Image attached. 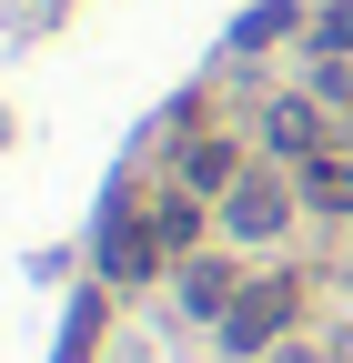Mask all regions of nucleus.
<instances>
[{
  "label": "nucleus",
  "mask_w": 353,
  "mask_h": 363,
  "mask_svg": "<svg viewBox=\"0 0 353 363\" xmlns=\"http://www.w3.org/2000/svg\"><path fill=\"white\" fill-rule=\"evenodd\" d=\"M293 313H303V283H283V272H273V283H242V303L223 313V353H232V363H252V353H273Z\"/></svg>",
  "instance_id": "obj_1"
},
{
  "label": "nucleus",
  "mask_w": 353,
  "mask_h": 363,
  "mask_svg": "<svg viewBox=\"0 0 353 363\" xmlns=\"http://www.w3.org/2000/svg\"><path fill=\"white\" fill-rule=\"evenodd\" d=\"M293 192H303V182H283V172H242L232 192H223V233H232V242H283Z\"/></svg>",
  "instance_id": "obj_2"
},
{
  "label": "nucleus",
  "mask_w": 353,
  "mask_h": 363,
  "mask_svg": "<svg viewBox=\"0 0 353 363\" xmlns=\"http://www.w3.org/2000/svg\"><path fill=\"white\" fill-rule=\"evenodd\" d=\"M101 272H111V283H152V272H162V233L131 222V212H111L101 222Z\"/></svg>",
  "instance_id": "obj_3"
},
{
  "label": "nucleus",
  "mask_w": 353,
  "mask_h": 363,
  "mask_svg": "<svg viewBox=\"0 0 353 363\" xmlns=\"http://www.w3.org/2000/svg\"><path fill=\"white\" fill-rule=\"evenodd\" d=\"M172 283H182V313H192V323H223V313L242 303V272H232L223 252H202V262H182V272H172Z\"/></svg>",
  "instance_id": "obj_4"
},
{
  "label": "nucleus",
  "mask_w": 353,
  "mask_h": 363,
  "mask_svg": "<svg viewBox=\"0 0 353 363\" xmlns=\"http://www.w3.org/2000/svg\"><path fill=\"white\" fill-rule=\"evenodd\" d=\"M232 182H242V142L192 131V142H182V192H232Z\"/></svg>",
  "instance_id": "obj_5"
},
{
  "label": "nucleus",
  "mask_w": 353,
  "mask_h": 363,
  "mask_svg": "<svg viewBox=\"0 0 353 363\" xmlns=\"http://www.w3.org/2000/svg\"><path fill=\"white\" fill-rule=\"evenodd\" d=\"M293 182H303V202H313V212H333V222H353V162H333V152H313V162H293Z\"/></svg>",
  "instance_id": "obj_6"
},
{
  "label": "nucleus",
  "mask_w": 353,
  "mask_h": 363,
  "mask_svg": "<svg viewBox=\"0 0 353 363\" xmlns=\"http://www.w3.org/2000/svg\"><path fill=\"white\" fill-rule=\"evenodd\" d=\"M273 152L313 162V152H323V111H313V101H273Z\"/></svg>",
  "instance_id": "obj_7"
},
{
  "label": "nucleus",
  "mask_w": 353,
  "mask_h": 363,
  "mask_svg": "<svg viewBox=\"0 0 353 363\" xmlns=\"http://www.w3.org/2000/svg\"><path fill=\"white\" fill-rule=\"evenodd\" d=\"M152 233H162V252H192V242H202V192H172V202L152 212Z\"/></svg>",
  "instance_id": "obj_8"
},
{
  "label": "nucleus",
  "mask_w": 353,
  "mask_h": 363,
  "mask_svg": "<svg viewBox=\"0 0 353 363\" xmlns=\"http://www.w3.org/2000/svg\"><path fill=\"white\" fill-rule=\"evenodd\" d=\"M313 51L323 61H353V0H323V11H313Z\"/></svg>",
  "instance_id": "obj_9"
},
{
  "label": "nucleus",
  "mask_w": 353,
  "mask_h": 363,
  "mask_svg": "<svg viewBox=\"0 0 353 363\" xmlns=\"http://www.w3.org/2000/svg\"><path fill=\"white\" fill-rule=\"evenodd\" d=\"M293 21H303V0H273V11H252L232 30V51H273V30H293Z\"/></svg>",
  "instance_id": "obj_10"
}]
</instances>
